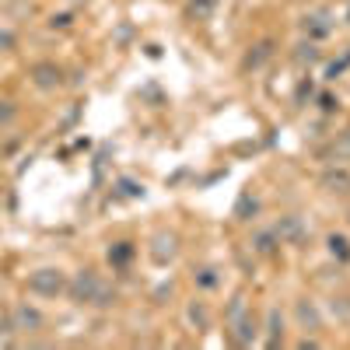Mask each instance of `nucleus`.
<instances>
[{
    "label": "nucleus",
    "instance_id": "obj_1",
    "mask_svg": "<svg viewBox=\"0 0 350 350\" xmlns=\"http://www.w3.org/2000/svg\"><path fill=\"white\" fill-rule=\"evenodd\" d=\"M67 295L74 305H95V308H112L116 305V287H109L95 270H77L67 280Z\"/></svg>",
    "mask_w": 350,
    "mask_h": 350
},
{
    "label": "nucleus",
    "instance_id": "obj_2",
    "mask_svg": "<svg viewBox=\"0 0 350 350\" xmlns=\"http://www.w3.org/2000/svg\"><path fill=\"white\" fill-rule=\"evenodd\" d=\"M25 287L36 298H60V295H67V273L60 267H39L28 273Z\"/></svg>",
    "mask_w": 350,
    "mask_h": 350
},
{
    "label": "nucleus",
    "instance_id": "obj_3",
    "mask_svg": "<svg viewBox=\"0 0 350 350\" xmlns=\"http://www.w3.org/2000/svg\"><path fill=\"white\" fill-rule=\"evenodd\" d=\"M28 77H32V84L39 88V92H56V88H64V67H60V64H53V60L32 64Z\"/></svg>",
    "mask_w": 350,
    "mask_h": 350
},
{
    "label": "nucleus",
    "instance_id": "obj_4",
    "mask_svg": "<svg viewBox=\"0 0 350 350\" xmlns=\"http://www.w3.org/2000/svg\"><path fill=\"white\" fill-rule=\"evenodd\" d=\"M42 323H46V315H42L36 305L21 301V305L11 308V326H14V333H39Z\"/></svg>",
    "mask_w": 350,
    "mask_h": 350
},
{
    "label": "nucleus",
    "instance_id": "obj_5",
    "mask_svg": "<svg viewBox=\"0 0 350 350\" xmlns=\"http://www.w3.org/2000/svg\"><path fill=\"white\" fill-rule=\"evenodd\" d=\"M175 256H179V235H175V231H158L151 239V259L158 267H168Z\"/></svg>",
    "mask_w": 350,
    "mask_h": 350
},
{
    "label": "nucleus",
    "instance_id": "obj_6",
    "mask_svg": "<svg viewBox=\"0 0 350 350\" xmlns=\"http://www.w3.org/2000/svg\"><path fill=\"white\" fill-rule=\"evenodd\" d=\"M273 231H277V239H280V242H287V245H301V242L308 239V228H305V221H301L298 214L280 217V221L273 224Z\"/></svg>",
    "mask_w": 350,
    "mask_h": 350
},
{
    "label": "nucleus",
    "instance_id": "obj_7",
    "mask_svg": "<svg viewBox=\"0 0 350 350\" xmlns=\"http://www.w3.org/2000/svg\"><path fill=\"white\" fill-rule=\"evenodd\" d=\"M301 28H305V36H312V39H326V36L333 32V25H329V14H326V11L308 14V18L301 21Z\"/></svg>",
    "mask_w": 350,
    "mask_h": 350
},
{
    "label": "nucleus",
    "instance_id": "obj_8",
    "mask_svg": "<svg viewBox=\"0 0 350 350\" xmlns=\"http://www.w3.org/2000/svg\"><path fill=\"white\" fill-rule=\"evenodd\" d=\"M298 323H301L305 329H312V333L323 329V315H319L315 301H308V298H301V301H298Z\"/></svg>",
    "mask_w": 350,
    "mask_h": 350
},
{
    "label": "nucleus",
    "instance_id": "obj_9",
    "mask_svg": "<svg viewBox=\"0 0 350 350\" xmlns=\"http://www.w3.org/2000/svg\"><path fill=\"white\" fill-rule=\"evenodd\" d=\"M231 336H235L239 347H252V340H256V319H252V315L239 319V323L231 326Z\"/></svg>",
    "mask_w": 350,
    "mask_h": 350
},
{
    "label": "nucleus",
    "instance_id": "obj_10",
    "mask_svg": "<svg viewBox=\"0 0 350 350\" xmlns=\"http://www.w3.org/2000/svg\"><path fill=\"white\" fill-rule=\"evenodd\" d=\"M267 333H270L267 347H280L284 343V315H280V308H270L267 312Z\"/></svg>",
    "mask_w": 350,
    "mask_h": 350
},
{
    "label": "nucleus",
    "instance_id": "obj_11",
    "mask_svg": "<svg viewBox=\"0 0 350 350\" xmlns=\"http://www.w3.org/2000/svg\"><path fill=\"white\" fill-rule=\"evenodd\" d=\"M277 245H280V239H277L273 228H270V231H256V235H252V249H256L259 256H270Z\"/></svg>",
    "mask_w": 350,
    "mask_h": 350
},
{
    "label": "nucleus",
    "instance_id": "obj_12",
    "mask_svg": "<svg viewBox=\"0 0 350 350\" xmlns=\"http://www.w3.org/2000/svg\"><path fill=\"white\" fill-rule=\"evenodd\" d=\"M133 252H137V249H133V242H116V245L109 249V262H112V267H120V270H123L126 262L133 259Z\"/></svg>",
    "mask_w": 350,
    "mask_h": 350
},
{
    "label": "nucleus",
    "instance_id": "obj_13",
    "mask_svg": "<svg viewBox=\"0 0 350 350\" xmlns=\"http://www.w3.org/2000/svg\"><path fill=\"white\" fill-rule=\"evenodd\" d=\"M256 211H259V200H256L252 193H242L239 203H235V217H239V221H249Z\"/></svg>",
    "mask_w": 350,
    "mask_h": 350
},
{
    "label": "nucleus",
    "instance_id": "obj_14",
    "mask_svg": "<svg viewBox=\"0 0 350 350\" xmlns=\"http://www.w3.org/2000/svg\"><path fill=\"white\" fill-rule=\"evenodd\" d=\"M270 60V42H259V46H252V53L245 56V70H256V67H262Z\"/></svg>",
    "mask_w": 350,
    "mask_h": 350
},
{
    "label": "nucleus",
    "instance_id": "obj_15",
    "mask_svg": "<svg viewBox=\"0 0 350 350\" xmlns=\"http://www.w3.org/2000/svg\"><path fill=\"white\" fill-rule=\"evenodd\" d=\"M323 186L333 189V193H347L350 189V175L347 172H326L323 175Z\"/></svg>",
    "mask_w": 350,
    "mask_h": 350
},
{
    "label": "nucleus",
    "instance_id": "obj_16",
    "mask_svg": "<svg viewBox=\"0 0 350 350\" xmlns=\"http://www.w3.org/2000/svg\"><path fill=\"white\" fill-rule=\"evenodd\" d=\"M249 315V305H245V295H235V298H231V305H228V326H235L239 323V319H245Z\"/></svg>",
    "mask_w": 350,
    "mask_h": 350
},
{
    "label": "nucleus",
    "instance_id": "obj_17",
    "mask_svg": "<svg viewBox=\"0 0 350 350\" xmlns=\"http://www.w3.org/2000/svg\"><path fill=\"white\" fill-rule=\"evenodd\" d=\"M326 245H329V252H333L340 262H347V259H350V239H347V235H329V239H326Z\"/></svg>",
    "mask_w": 350,
    "mask_h": 350
},
{
    "label": "nucleus",
    "instance_id": "obj_18",
    "mask_svg": "<svg viewBox=\"0 0 350 350\" xmlns=\"http://www.w3.org/2000/svg\"><path fill=\"white\" fill-rule=\"evenodd\" d=\"M189 323H193L196 329H207V326H211V312H207V305H203V301H193V305H189Z\"/></svg>",
    "mask_w": 350,
    "mask_h": 350
},
{
    "label": "nucleus",
    "instance_id": "obj_19",
    "mask_svg": "<svg viewBox=\"0 0 350 350\" xmlns=\"http://www.w3.org/2000/svg\"><path fill=\"white\" fill-rule=\"evenodd\" d=\"M295 60H298V64H308V67L319 64V46H315V42H301L298 53H295Z\"/></svg>",
    "mask_w": 350,
    "mask_h": 350
},
{
    "label": "nucleus",
    "instance_id": "obj_20",
    "mask_svg": "<svg viewBox=\"0 0 350 350\" xmlns=\"http://www.w3.org/2000/svg\"><path fill=\"white\" fill-rule=\"evenodd\" d=\"M193 277H196V284H200V287H207V291L221 284V277H217V270H214V267H203V270H196Z\"/></svg>",
    "mask_w": 350,
    "mask_h": 350
},
{
    "label": "nucleus",
    "instance_id": "obj_21",
    "mask_svg": "<svg viewBox=\"0 0 350 350\" xmlns=\"http://www.w3.org/2000/svg\"><path fill=\"white\" fill-rule=\"evenodd\" d=\"M18 120V105L11 98H0V126H11Z\"/></svg>",
    "mask_w": 350,
    "mask_h": 350
},
{
    "label": "nucleus",
    "instance_id": "obj_22",
    "mask_svg": "<svg viewBox=\"0 0 350 350\" xmlns=\"http://www.w3.org/2000/svg\"><path fill=\"white\" fill-rule=\"evenodd\" d=\"M116 189H120V196H144V186L140 183H133V179H120V183H116Z\"/></svg>",
    "mask_w": 350,
    "mask_h": 350
},
{
    "label": "nucleus",
    "instance_id": "obj_23",
    "mask_svg": "<svg viewBox=\"0 0 350 350\" xmlns=\"http://www.w3.org/2000/svg\"><path fill=\"white\" fill-rule=\"evenodd\" d=\"M214 11V0H193L189 4V18H211Z\"/></svg>",
    "mask_w": 350,
    "mask_h": 350
},
{
    "label": "nucleus",
    "instance_id": "obj_24",
    "mask_svg": "<svg viewBox=\"0 0 350 350\" xmlns=\"http://www.w3.org/2000/svg\"><path fill=\"white\" fill-rule=\"evenodd\" d=\"M14 49H18L14 32H8V28H0V53H14Z\"/></svg>",
    "mask_w": 350,
    "mask_h": 350
},
{
    "label": "nucleus",
    "instance_id": "obj_25",
    "mask_svg": "<svg viewBox=\"0 0 350 350\" xmlns=\"http://www.w3.org/2000/svg\"><path fill=\"white\" fill-rule=\"evenodd\" d=\"M70 21H74V14H67V11L64 14H53L49 18V28H70Z\"/></svg>",
    "mask_w": 350,
    "mask_h": 350
},
{
    "label": "nucleus",
    "instance_id": "obj_26",
    "mask_svg": "<svg viewBox=\"0 0 350 350\" xmlns=\"http://www.w3.org/2000/svg\"><path fill=\"white\" fill-rule=\"evenodd\" d=\"M336 105H340V102H336L333 95H319V109H323V112H333Z\"/></svg>",
    "mask_w": 350,
    "mask_h": 350
},
{
    "label": "nucleus",
    "instance_id": "obj_27",
    "mask_svg": "<svg viewBox=\"0 0 350 350\" xmlns=\"http://www.w3.org/2000/svg\"><path fill=\"white\" fill-rule=\"evenodd\" d=\"M347 64H350V53L343 56V60H336V64L329 67V77H336V74H343V70H347Z\"/></svg>",
    "mask_w": 350,
    "mask_h": 350
},
{
    "label": "nucleus",
    "instance_id": "obj_28",
    "mask_svg": "<svg viewBox=\"0 0 350 350\" xmlns=\"http://www.w3.org/2000/svg\"><path fill=\"white\" fill-rule=\"evenodd\" d=\"M336 151H340V154H347V158H350V130H347V133H343V137H340V144H336Z\"/></svg>",
    "mask_w": 350,
    "mask_h": 350
}]
</instances>
